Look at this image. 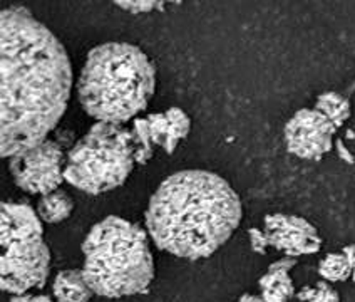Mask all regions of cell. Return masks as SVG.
Returning <instances> with one entry per match:
<instances>
[{
    "label": "cell",
    "mask_w": 355,
    "mask_h": 302,
    "mask_svg": "<svg viewBox=\"0 0 355 302\" xmlns=\"http://www.w3.org/2000/svg\"><path fill=\"white\" fill-rule=\"evenodd\" d=\"M52 291L58 302H89L94 296L84 280L83 272L78 269L60 271L54 279Z\"/></svg>",
    "instance_id": "obj_10"
},
{
    "label": "cell",
    "mask_w": 355,
    "mask_h": 302,
    "mask_svg": "<svg viewBox=\"0 0 355 302\" xmlns=\"http://www.w3.org/2000/svg\"><path fill=\"white\" fill-rule=\"evenodd\" d=\"M342 253H344L347 262H349L350 272H352V280H355V244L345 245V247L342 249Z\"/></svg>",
    "instance_id": "obj_23"
},
{
    "label": "cell",
    "mask_w": 355,
    "mask_h": 302,
    "mask_svg": "<svg viewBox=\"0 0 355 302\" xmlns=\"http://www.w3.org/2000/svg\"><path fill=\"white\" fill-rule=\"evenodd\" d=\"M80 269L92 294L107 299L146 292L155 279L148 233L135 221L109 215L98 221L83 244Z\"/></svg>",
    "instance_id": "obj_4"
},
{
    "label": "cell",
    "mask_w": 355,
    "mask_h": 302,
    "mask_svg": "<svg viewBox=\"0 0 355 302\" xmlns=\"http://www.w3.org/2000/svg\"><path fill=\"white\" fill-rule=\"evenodd\" d=\"M148 130L149 136H151L153 144H159L161 148H164L168 141V118L164 112H153V115H148Z\"/></svg>",
    "instance_id": "obj_17"
},
{
    "label": "cell",
    "mask_w": 355,
    "mask_h": 302,
    "mask_svg": "<svg viewBox=\"0 0 355 302\" xmlns=\"http://www.w3.org/2000/svg\"><path fill=\"white\" fill-rule=\"evenodd\" d=\"M131 135L132 143H135V161L139 165H144L153 156V146H155L151 136H149L146 118L135 119Z\"/></svg>",
    "instance_id": "obj_16"
},
{
    "label": "cell",
    "mask_w": 355,
    "mask_h": 302,
    "mask_svg": "<svg viewBox=\"0 0 355 302\" xmlns=\"http://www.w3.org/2000/svg\"><path fill=\"white\" fill-rule=\"evenodd\" d=\"M295 265H297V259H292V257H285V259H280V260L273 262V264L270 265V267H272V269H280V271L290 272L293 267H295Z\"/></svg>",
    "instance_id": "obj_22"
},
{
    "label": "cell",
    "mask_w": 355,
    "mask_h": 302,
    "mask_svg": "<svg viewBox=\"0 0 355 302\" xmlns=\"http://www.w3.org/2000/svg\"><path fill=\"white\" fill-rule=\"evenodd\" d=\"M168 118V141L164 144L163 150L166 153H173L175 148L178 146L181 140H184L189 135V130H191V121L187 116V112L180 108H169V110L164 112Z\"/></svg>",
    "instance_id": "obj_14"
},
{
    "label": "cell",
    "mask_w": 355,
    "mask_h": 302,
    "mask_svg": "<svg viewBox=\"0 0 355 302\" xmlns=\"http://www.w3.org/2000/svg\"><path fill=\"white\" fill-rule=\"evenodd\" d=\"M248 235H250V245H252V251L260 253V255H263V253L266 252V249H268V242H266V239H265L263 230H258V228H250Z\"/></svg>",
    "instance_id": "obj_20"
},
{
    "label": "cell",
    "mask_w": 355,
    "mask_h": 302,
    "mask_svg": "<svg viewBox=\"0 0 355 302\" xmlns=\"http://www.w3.org/2000/svg\"><path fill=\"white\" fill-rule=\"evenodd\" d=\"M121 9L131 14H146V12L163 9V2H114Z\"/></svg>",
    "instance_id": "obj_19"
},
{
    "label": "cell",
    "mask_w": 355,
    "mask_h": 302,
    "mask_svg": "<svg viewBox=\"0 0 355 302\" xmlns=\"http://www.w3.org/2000/svg\"><path fill=\"white\" fill-rule=\"evenodd\" d=\"M313 294V285H305V287H302L300 291L297 292V299L300 302H309L310 297H312Z\"/></svg>",
    "instance_id": "obj_24"
},
{
    "label": "cell",
    "mask_w": 355,
    "mask_h": 302,
    "mask_svg": "<svg viewBox=\"0 0 355 302\" xmlns=\"http://www.w3.org/2000/svg\"><path fill=\"white\" fill-rule=\"evenodd\" d=\"M337 148H338V155H340L342 158H344L345 161H350V163H354V158H352V156H350V153L345 150L344 144H342L340 141H337Z\"/></svg>",
    "instance_id": "obj_26"
},
{
    "label": "cell",
    "mask_w": 355,
    "mask_h": 302,
    "mask_svg": "<svg viewBox=\"0 0 355 302\" xmlns=\"http://www.w3.org/2000/svg\"><path fill=\"white\" fill-rule=\"evenodd\" d=\"M236 302H265V301L261 299L260 296H257V294H243V296H241Z\"/></svg>",
    "instance_id": "obj_25"
},
{
    "label": "cell",
    "mask_w": 355,
    "mask_h": 302,
    "mask_svg": "<svg viewBox=\"0 0 355 302\" xmlns=\"http://www.w3.org/2000/svg\"><path fill=\"white\" fill-rule=\"evenodd\" d=\"M155 90V64L128 42H106L89 51L78 81L84 111L98 123L119 126L146 110Z\"/></svg>",
    "instance_id": "obj_3"
},
{
    "label": "cell",
    "mask_w": 355,
    "mask_h": 302,
    "mask_svg": "<svg viewBox=\"0 0 355 302\" xmlns=\"http://www.w3.org/2000/svg\"><path fill=\"white\" fill-rule=\"evenodd\" d=\"M66 155L55 141L46 140L37 146L12 156L9 170L22 190L49 195L64 181Z\"/></svg>",
    "instance_id": "obj_7"
},
{
    "label": "cell",
    "mask_w": 355,
    "mask_h": 302,
    "mask_svg": "<svg viewBox=\"0 0 355 302\" xmlns=\"http://www.w3.org/2000/svg\"><path fill=\"white\" fill-rule=\"evenodd\" d=\"M337 128L317 110L297 111L285 124V144L292 155L320 160L332 151Z\"/></svg>",
    "instance_id": "obj_8"
},
{
    "label": "cell",
    "mask_w": 355,
    "mask_h": 302,
    "mask_svg": "<svg viewBox=\"0 0 355 302\" xmlns=\"http://www.w3.org/2000/svg\"><path fill=\"white\" fill-rule=\"evenodd\" d=\"M51 251L29 205L0 201V291L20 296L46 284Z\"/></svg>",
    "instance_id": "obj_5"
},
{
    "label": "cell",
    "mask_w": 355,
    "mask_h": 302,
    "mask_svg": "<svg viewBox=\"0 0 355 302\" xmlns=\"http://www.w3.org/2000/svg\"><path fill=\"white\" fill-rule=\"evenodd\" d=\"M309 302H340V296L329 282L320 280L313 285V294Z\"/></svg>",
    "instance_id": "obj_18"
},
{
    "label": "cell",
    "mask_w": 355,
    "mask_h": 302,
    "mask_svg": "<svg viewBox=\"0 0 355 302\" xmlns=\"http://www.w3.org/2000/svg\"><path fill=\"white\" fill-rule=\"evenodd\" d=\"M315 110L325 116L330 123L336 128L344 126L345 121L352 115V106H350V101L345 96L338 94V92L329 91L324 92L317 98Z\"/></svg>",
    "instance_id": "obj_13"
},
{
    "label": "cell",
    "mask_w": 355,
    "mask_h": 302,
    "mask_svg": "<svg viewBox=\"0 0 355 302\" xmlns=\"http://www.w3.org/2000/svg\"><path fill=\"white\" fill-rule=\"evenodd\" d=\"M10 302H52V299L46 294H39V296H29V294H20V296H14Z\"/></svg>",
    "instance_id": "obj_21"
},
{
    "label": "cell",
    "mask_w": 355,
    "mask_h": 302,
    "mask_svg": "<svg viewBox=\"0 0 355 302\" xmlns=\"http://www.w3.org/2000/svg\"><path fill=\"white\" fill-rule=\"evenodd\" d=\"M263 233L270 247L284 252L292 259L317 253L322 249V237L318 235V230L304 217L288 213L266 215Z\"/></svg>",
    "instance_id": "obj_9"
},
{
    "label": "cell",
    "mask_w": 355,
    "mask_h": 302,
    "mask_svg": "<svg viewBox=\"0 0 355 302\" xmlns=\"http://www.w3.org/2000/svg\"><path fill=\"white\" fill-rule=\"evenodd\" d=\"M261 299L265 302H292L295 296V285L286 271L268 267V272L258 280Z\"/></svg>",
    "instance_id": "obj_11"
},
{
    "label": "cell",
    "mask_w": 355,
    "mask_h": 302,
    "mask_svg": "<svg viewBox=\"0 0 355 302\" xmlns=\"http://www.w3.org/2000/svg\"><path fill=\"white\" fill-rule=\"evenodd\" d=\"M144 219L161 251L200 260L227 244L243 219V207L238 193L220 175L183 170L156 188Z\"/></svg>",
    "instance_id": "obj_2"
},
{
    "label": "cell",
    "mask_w": 355,
    "mask_h": 302,
    "mask_svg": "<svg viewBox=\"0 0 355 302\" xmlns=\"http://www.w3.org/2000/svg\"><path fill=\"white\" fill-rule=\"evenodd\" d=\"M135 165L131 130L96 123L67 155L64 180L89 195H101L121 187Z\"/></svg>",
    "instance_id": "obj_6"
},
{
    "label": "cell",
    "mask_w": 355,
    "mask_h": 302,
    "mask_svg": "<svg viewBox=\"0 0 355 302\" xmlns=\"http://www.w3.org/2000/svg\"><path fill=\"white\" fill-rule=\"evenodd\" d=\"M74 210V200L66 192L55 190L44 195L37 205V217L47 224H59L69 219Z\"/></svg>",
    "instance_id": "obj_12"
},
{
    "label": "cell",
    "mask_w": 355,
    "mask_h": 302,
    "mask_svg": "<svg viewBox=\"0 0 355 302\" xmlns=\"http://www.w3.org/2000/svg\"><path fill=\"white\" fill-rule=\"evenodd\" d=\"M72 90L62 42L24 7L0 9V158L46 141Z\"/></svg>",
    "instance_id": "obj_1"
},
{
    "label": "cell",
    "mask_w": 355,
    "mask_h": 302,
    "mask_svg": "<svg viewBox=\"0 0 355 302\" xmlns=\"http://www.w3.org/2000/svg\"><path fill=\"white\" fill-rule=\"evenodd\" d=\"M318 274L325 282H345L352 279L350 265L342 252L327 253L318 264Z\"/></svg>",
    "instance_id": "obj_15"
}]
</instances>
